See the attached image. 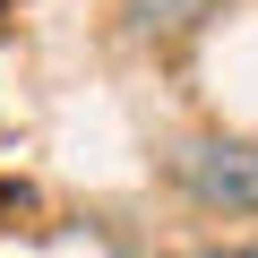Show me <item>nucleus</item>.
Here are the masks:
<instances>
[{
    "mask_svg": "<svg viewBox=\"0 0 258 258\" xmlns=\"http://www.w3.org/2000/svg\"><path fill=\"white\" fill-rule=\"evenodd\" d=\"M215 9H224V0H120L129 35H189V26H207Z\"/></svg>",
    "mask_w": 258,
    "mask_h": 258,
    "instance_id": "obj_2",
    "label": "nucleus"
},
{
    "mask_svg": "<svg viewBox=\"0 0 258 258\" xmlns=\"http://www.w3.org/2000/svg\"><path fill=\"white\" fill-rule=\"evenodd\" d=\"M0 215H35V189L26 181H0Z\"/></svg>",
    "mask_w": 258,
    "mask_h": 258,
    "instance_id": "obj_3",
    "label": "nucleus"
},
{
    "mask_svg": "<svg viewBox=\"0 0 258 258\" xmlns=\"http://www.w3.org/2000/svg\"><path fill=\"white\" fill-rule=\"evenodd\" d=\"M0 9H9V0H0Z\"/></svg>",
    "mask_w": 258,
    "mask_h": 258,
    "instance_id": "obj_5",
    "label": "nucleus"
},
{
    "mask_svg": "<svg viewBox=\"0 0 258 258\" xmlns=\"http://www.w3.org/2000/svg\"><path fill=\"white\" fill-rule=\"evenodd\" d=\"M164 181L215 215H258V147L249 138H181L164 155Z\"/></svg>",
    "mask_w": 258,
    "mask_h": 258,
    "instance_id": "obj_1",
    "label": "nucleus"
},
{
    "mask_svg": "<svg viewBox=\"0 0 258 258\" xmlns=\"http://www.w3.org/2000/svg\"><path fill=\"white\" fill-rule=\"evenodd\" d=\"M181 258H258V249H181Z\"/></svg>",
    "mask_w": 258,
    "mask_h": 258,
    "instance_id": "obj_4",
    "label": "nucleus"
}]
</instances>
